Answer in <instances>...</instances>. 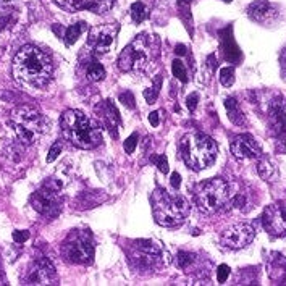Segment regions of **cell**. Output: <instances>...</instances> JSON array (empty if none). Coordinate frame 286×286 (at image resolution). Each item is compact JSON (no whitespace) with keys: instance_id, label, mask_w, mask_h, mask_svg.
I'll list each match as a JSON object with an SVG mask.
<instances>
[{"instance_id":"obj_33","label":"cell","mask_w":286,"mask_h":286,"mask_svg":"<svg viewBox=\"0 0 286 286\" xmlns=\"http://www.w3.org/2000/svg\"><path fill=\"white\" fill-rule=\"evenodd\" d=\"M136 144H138V135L135 133V135H131L123 144V149H125L126 154H133V152L136 150Z\"/></svg>"},{"instance_id":"obj_32","label":"cell","mask_w":286,"mask_h":286,"mask_svg":"<svg viewBox=\"0 0 286 286\" xmlns=\"http://www.w3.org/2000/svg\"><path fill=\"white\" fill-rule=\"evenodd\" d=\"M152 162H154L157 167H158V170H160L162 173H168V160H167V157L165 155H154L152 157Z\"/></svg>"},{"instance_id":"obj_38","label":"cell","mask_w":286,"mask_h":286,"mask_svg":"<svg viewBox=\"0 0 286 286\" xmlns=\"http://www.w3.org/2000/svg\"><path fill=\"white\" fill-rule=\"evenodd\" d=\"M149 123L154 126V128H157L158 123H160V112H152L149 115Z\"/></svg>"},{"instance_id":"obj_13","label":"cell","mask_w":286,"mask_h":286,"mask_svg":"<svg viewBox=\"0 0 286 286\" xmlns=\"http://www.w3.org/2000/svg\"><path fill=\"white\" fill-rule=\"evenodd\" d=\"M264 228L267 230L270 235L282 236L286 233V204L285 202H275L270 204L267 209L264 210L262 215Z\"/></svg>"},{"instance_id":"obj_36","label":"cell","mask_w":286,"mask_h":286,"mask_svg":"<svg viewBox=\"0 0 286 286\" xmlns=\"http://www.w3.org/2000/svg\"><path fill=\"white\" fill-rule=\"evenodd\" d=\"M228 277H230V267L228 265H220L218 267V272H217V278H218V283H225L228 280Z\"/></svg>"},{"instance_id":"obj_26","label":"cell","mask_w":286,"mask_h":286,"mask_svg":"<svg viewBox=\"0 0 286 286\" xmlns=\"http://www.w3.org/2000/svg\"><path fill=\"white\" fill-rule=\"evenodd\" d=\"M149 16V10L143 2H135L131 5V18L136 23H143L145 18Z\"/></svg>"},{"instance_id":"obj_14","label":"cell","mask_w":286,"mask_h":286,"mask_svg":"<svg viewBox=\"0 0 286 286\" xmlns=\"http://www.w3.org/2000/svg\"><path fill=\"white\" fill-rule=\"evenodd\" d=\"M230 150L239 160H251V158H259L262 155L261 145L251 135H238L233 138Z\"/></svg>"},{"instance_id":"obj_11","label":"cell","mask_w":286,"mask_h":286,"mask_svg":"<svg viewBox=\"0 0 286 286\" xmlns=\"http://www.w3.org/2000/svg\"><path fill=\"white\" fill-rule=\"evenodd\" d=\"M118 29V24L115 23L101 24L92 28L88 37V45L91 47V50H94L96 54H109L115 47Z\"/></svg>"},{"instance_id":"obj_7","label":"cell","mask_w":286,"mask_h":286,"mask_svg":"<svg viewBox=\"0 0 286 286\" xmlns=\"http://www.w3.org/2000/svg\"><path fill=\"white\" fill-rule=\"evenodd\" d=\"M196 204L202 214L214 215L231 207L233 194L223 178H212L196 188Z\"/></svg>"},{"instance_id":"obj_2","label":"cell","mask_w":286,"mask_h":286,"mask_svg":"<svg viewBox=\"0 0 286 286\" xmlns=\"http://www.w3.org/2000/svg\"><path fill=\"white\" fill-rule=\"evenodd\" d=\"M60 126L65 138L79 149H94L102 143V131L99 125L86 117L81 110L63 112Z\"/></svg>"},{"instance_id":"obj_43","label":"cell","mask_w":286,"mask_h":286,"mask_svg":"<svg viewBox=\"0 0 286 286\" xmlns=\"http://www.w3.org/2000/svg\"><path fill=\"white\" fill-rule=\"evenodd\" d=\"M6 21H8V18H2V19H0V31L3 29V26H5Z\"/></svg>"},{"instance_id":"obj_30","label":"cell","mask_w":286,"mask_h":286,"mask_svg":"<svg viewBox=\"0 0 286 286\" xmlns=\"http://www.w3.org/2000/svg\"><path fill=\"white\" fill-rule=\"evenodd\" d=\"M196 261V256L192 254V252H186V251H181L178 254V265L181 269H189L191 264Z\"/></svg>"},{"instance_id":"obj_45","label":"cell","mask_w":286,"mask_h":286,"mask_svg":"<svg viewBox=\"0 0 286 286\" xmlns=\"http://www.w3.org/2000/svg\"><path fill=\"white\" fill-rule=\"evenodd\" d=\"M223 2H231V0H223Z\"/></svg>"},{"instance_id":"obj_9","label":"cell","mask_w":286,"mask_h":286,"mask_svg":"<svg viewBox=\"0 0 286 286\" xmlns=\"http://www.w3.org/2000/svg\"><path fill=\"white\" fill-rule=\"evenodd\" d=\"M62 256L70 264H89L94 257V244L86 233H73L62 246Z\"/></svg>"},{"instance_id":"obj_35","label":"cell","mask_w":286,"mask_h":286,"mask_svg":"<svg viewBox=\"0 0 286 286\" xmlns=\"http://www.w3.org/2000/svg\"><path fill=\"white\" fill-rule=\"evenodd\" d=\"M29 231L28 230H16V231H13V241L18 243V244H21V243H26L29 239Z\"/></svg>"},{"instance_id":"obj_31","label":"cell","mask_w":286,"mask_h":286,"mask_svg":"<svg viewBox=\"0 0 286 286\" xmlns=\"http://www.w3.org/2000/svg\"><path fill=\"white\" fill-rule=\"evenodd\" d=\"M63 150V141H55L52 144V147L49 149V154H47V162L52 163L54 160H57V157L62 154Z\"/></svg>"},{"instance_id":"obj_25","label":"cell","mask_w":286,"mask_h":286,"mask_svg":"<svg viewBox=\"0 0 286 286\" xmlns=\"http://www.w3.org/2000/svg\"><path fill=\"white\" fill-rule=\"evenodd\" d=\"M86 75H88L89 81L97 83V81H101V79H104L105 70H104V66L99 62H91L89 66H88V70H86Z\"/></svg>"},{"instance_id":"obj_42","label":"cell","mask_w":286,"mask_h":286,"mask_svg":"<svg viewBox=\"0 0 286 286\" xmlns=\"http://www.w3.org/2000/svg\"><path fill=\"white\" fill-rule=\"evenodd\" d=\"M13 2H15V0H0V6H8Z\"/></svg>"},{"instance_id":"obj_27","label":"cell","mask_w":286,"mask_h":286,"mask_svg":"<svg viewBox=\"0 0 286 286\" xmlns=\"http://www.w3.org/2000/svg\"><path fill=\"white\" fill-rule=\"evenodd\" d=\"M171 71H173V76L179 79L181 83L188 81V71H186V66L181 60H175V62L171 63Z\"/></svg>"},{"instance_id":"obj_1","label":"cell","mask_w":286,"mask_h":286,"mask_svg":"<svg viewBox=\"0 0 286 286\" xmlns=\"http://www.w3.org/2000/svg\"><path fill=\"white\" fill-rule=\"evenodd\" d=\"M54 65L50 57L34 45H24L13 58V76L21 84L42 88L52 78Z\"/></svg>"},{"instance_id":"obj_5","label":"cell","mask_w":286,"mask_h":286,"mask_svg":"<svg viewBox=\"0 0 286 286\" xmlns=\"http://www.w3.org/2000/svg\"><path fill=\"white\" fill-rule=\"evenodd\" d=\"M189 202L186 197L175 194V192H167L163 188L154 191L152 196V212L154 218L162 227H178L181 225L189 215Z\"/></svg>"},{"instance_id":"obj_18","label":"cell","mask_w":286,"mask_h":286,"mask_svg":"<svg viewBox=\"0 0 286 286\" xmlns=\"http://www.w3.org/2000/svg\"><path fill=\"white\" fill-rule=\"evenodd\" d=\"M248 15L257 23L269 24V23H274L277 19L278 11L269 0H256V2H252L248 6Z\"/></svg>"},{"instance_id":"obj_15","label":"cell","mask_w":286,"mask_h":286,"mask_svg":"<svg viewBox=\"0 0 286 286\" xmlns=\"http://www.w3.org/2000/svg\"><path fill=\"white\" fill-rule=\"evenodd\" d=\"M55 3L71 13L79 10H89L97 13V15H104L105 11L112 8L114 0H55Z\"/></svg>"},{"instance_id":"obj_29","label":"cell","mask_w":286,"mask_h":286,"mask_svg":"<svg viewBox=\"0 0 286 286\" xmlns=\"http://www.w3.org/2000/svg\"><path fill=\"white\" fill-rule=\"evenodd\" d=\"M220 83L223 86H227V88H230V86H233V83H235V70L231 68V66H227V68H222L220 70Z\"/></svg>"},{"instance_id":"obj_8","label":"cell","mask_w":286,"mask_h":286,"mask_svg":"<svg viewBox=\"0 0 286 286\" xmlns=\"http://www.w3.org/2000/svg\"><path fill=\"white\" fill-rule=\"evenodd\" d=\"M130 261L138 270H155L170 264V254L155 239H136L133 243Z\"/></svg>"},{"instance_id":"obj_22","label":"cell","mask_w":286,"mask_h":286,"mask_svg":"<svg viewBox=\"0 0 286 286\" xmlns=\"http://www.w3.org/2000/svg\"><path fill=\"white\" fill-rule=\"evenodd\" d=\"M257 173L259 176L265 181H277L278 178V168L275 167V163L269 160V158H261L257 163Z\"/></svg>"},{"instance_id":"obj_39","label":"cell","mask_w":286,"mask_h":286,"mask_svg":"<svg viewBox=\"0 0 286 286\" xmlns=\"http://www.w3.org/2000/svg\"><path fill=\"white\" fill-rule=\"evenodd\" d=\"M170 183H171V186H173V189H178V188H179V184H181V176H179V173H176V171L171 173Z\"/></svg>"},{"instance_id":"obj_23","label":"cell","mask_w":286,"mask_h":286,"mask_svg":"<svg viewBox=\"0 0 286 286\" xmlns=\"http://www.w3.org/2000/svg\"><path fill=\"white\" fill-rule=\"evenodd\" d=\"M86 23L84 21H78V23H73L70 24L68 28L65 29V34H63V41L66 45H73L76 41H78V37L83 34V32L86 31Z\"/></svg>"},{"instance_id":"obj_3","label":"cell","mask_w":286,"mask_h":286,"mask_svg":"<svg viewBox=\"0 0 286 286\" xmlns=\"http://www.w3.org/2000/svg\"><path fill=\"white\" fill-rule=\"evenodd\" d=\"M178 152L184 165L191 170H205L215 162L217 143L204 133H189L179 139Z\"/></svg>"},{"instance_id":"obj_41","label":"cell","mask_w":286,"mask_h":286,"mask_svg":"<svg viewBox=\"0 0 286 286\" xmlns=\"http://www.w3.org/2000/svg\"><path fill=\"white\" fill-rule=\"evenodd\" d=\"M175 52H176L178 55H184V54H186V47H184V45H179V44H178V45H176V50H175Z\"/></svg>"},{"instance_id":"obj_21","label":"cell","mask_w":286,"mask_h":286,"mask_svg":"<svg viewBox=\"0 0 286 286\" xmlns=\"http://www.w3.org/2000/svg\"><path fill=\"white\" fill-rule=\"evenodd\" d=\"M225 109H227V114L228 118L233 125H238V126H243L246 123L244 115H243V110L239 107V104L235 97H228L225 99Z\"/></svg>"},{"instance_id":"obj_34","label":"cell","mask_w":286,"mask_h":286,"mask_svg":"<svg viewBox=\"0 0 286 286\" xmlns=\"http://www.w3.org/2000/svg\"><path fill=\"white\" fill-rule=\"evenodd\" d=\"M120 102H122L125 107H128V109H135V96L131 94L130 91H126V92H122L120 94Z\"/></svg>"},{"instance_id":"obj_4","label":"cell","mask_w":286,"mask_h":286,"mask_svg":"<svg viewBox=\"0 0 286 286\" xmlns=\"http://www.w3.org/2000/svg\"><path fill=\"white\" fill-rule=\"evenodd\" d=\"M158 52V37L139 34L118 57V68L125 73H144L150 68Z\"/></svg>"},{"instance_id":"obj_10","label":"cell","mask_w":286,"mask_h":286,"mask_svg":"<svg viewBox=\"0 0 286 286\" xmlns=\"http://www.w3.org/2000/svg\"><path fill=\"white\" fill-rule=\"evenodd\" d=\"M60 189L62 184L55 179H49L41 189L31 196V205L36 212L45 217H55L60 210Z\"/></svg>"},{"instance_id":"obj_37","label":"cell","mask_w":286,"mask_h":286,"mask_svg":"<svg viewBox=\"0 0 286 286\" xmlns=\"http://www.w3.org/2000/svg\"><path fill=\"white\" fill-rule=\"evenodd\" d=\"M186 102H188V109L191 112H194L197 107V102H199V94L197 92H192V94H189L188 99H186Z\"/></svg>"},{"instance_id":"obj_19","label":"cell","mask_w":286,"mask_h":286,"mask_svg":"<svg viewBox=\"0 0 286 286\" xmlns=\"http://www.w3.org/2000/svg\"><path fill=\"white\" fill-rule=\"evenodd\" d=\"M96 110H97V114L102 117L105 126H107V130H109L114 136H117V135H118L117 128L120 126V114H118V110H117L115 105L112 104V101L102 102Z\"/></svg>"},{"instance_id":"obj_20","label":"cell","mask_w":286,"mask_h":286,"mask_svg":"<svg viewBox=\"0 0 286 286\" xmlns=\"http://www.w3.org/2000/svg\"><path fill=\"white\" fill-rule=\"evenodd\" d=\"M267 270L269 277L277 283H282L286 280V259L278 254V252H272L267 261Z\"/></svg>"},{"instance_id":"obj_17","label":"cell","mask_w":286,"mask_h":286,"mask_svg":"<svg viewBox=\"0 0 286 286\" xmlns=\"http://www.w3.org/2000/svg\"><path fill=\"white\" fill-rule=\"evenodd\" d=\"M54 274H55L54 264H50L45 257H39L32 264L26 282H28V285H49L52 282Z\"/></svg>"},{"instance_id":"obj_44","label":"cell","mask_w":286,"mask_h":286,"mask_svg":"<svg viewBox=\"0 0 286 286\" xmlns=\"http://www.w3.org/2000/svg\"><path fill=\"white\" fill-rule=\"evenodd\" d=\"M178 2H179V5H189L192 0H178Z\"/></svg>"},{"instance_id":"obj_16","label":"cell","mask_w":286,"mask_h":286,"mask_svg":"<svg viewBox=\"0 0 286 286\" xmlns=\"http://www.w3.org/2000/svg\"><path fill=\"white\" fill-rule=\"evenodd\" d=\"M270 133L277 138L286 136V99L278 97L270 104L269 109Z\"/></svg>"},{"instance_id":"obj_12","label":"cell","mask_w":286,"mask_h":286,"mask_svg":"<svg viewBox=\"0 0 286 286\" xmlns=\"http://www.w3.org/2000/svg\"><path fill=\"white\" fill-rule=\"evenodd\" d=\"M256 236L254 228L248 223H236L233 227L227 228L220 236L222 246H225L227 249H243L246 246H249L252 243V239Z\"/></svg>"},{"instance_id":"obj_6","label":"cell","mask_w":286,"mask_h":286,"mask_svg":"<svg viewBox=\"0 0 286 286\" xmlns=\"http://www.w3.org/2000/svg\"><path fill=\"white\" fill-rule=\"evenodd\" d=\"M10 125L24 145H32L47 131V120L32 105H19L10 114Z\"/></svg>"},{"instance_id":"obj_24","label":"cell","mask_w":286,"mask_h":286,"mask_svg":"<svg viewBox=\"0 0 286 286\" xmlns=\"http://www.w3.org/2000/svg\"><path fill=\"white\" fill-rule=\"evenodd\" d=\"M223 39V55L228 62H236V60L241 58V52H239L238 45L235 44L231 36H225Z\"/></svg>"},{"instance_id":"obj_40","label":"cell","mask_w":286,"mask_h":286,"mask_svg":"<svg viewBox=\"0 0 286 286\" xmlns=\"http://www.w3.org/2000/svg\"><path fill=\"white\" fill-rule=\"evenodd\" d=\"M280 65H282L283 75H286V50H283V52H282V55H280Z\"/></svg>"},{"instance_id":"obj_28","label":"cell","mask_w":286,"mask_h":286,"mask_svg":"<svg viewBox=\"0 0 286 286\" xmlns=\"http://www.w3.org/2000/svg\"><path fill=\"white\" fill-rule=\"evenodd\" d=\"M160 84H162V78L158 76L157 78V84L154 83V86H150L149 89L144 91V97H145V101H147V104H154L155 102V99L158 96V91H160Z\"/></svg>"}]
</instances>
